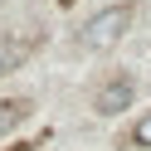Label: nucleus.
<instances>
[{"label": "nucleus", "mask_w": 151, "mask_h": 151, "mask_svg": "<svg viewBox=\"0 0 151 151\" xmlns=\"http://www.w3.org/2000/svg\"><path fill=\"white\" fill-rule=\"evenodd\" d=\"M132 137H137V141H141V146H151V112H146V117H141V122H137V132H132Z\"/></svg>", "instance_id": "39448f33"}, {"label": "nucleus", "mask_w": 151, "mask_h": 151, "mask_svg": "<svg viewBox=\"0 0 151 151\" xmlns=\"http://www.w3.org/2000/svg\"><path fill=\"white\" fill-rule=\"evenodd\" d=\"M127 24H132V5L98 10V15L78 29V44H83V49H107V44H117L122 34H127Z\"/></svg>", "instance_id": "f257e3e1"}, {"label": "nucleus", "mask_w": 151, "mask_h": 151, "mask_svg": "<svg viewBox=\"0 0 151 151\" xmlns=\"http://www.w3.org/2000/svg\"><path fill=\"white\" fill-rule=\"evenodd\" d=\"M132 98H137V88H132V78H112L98 88V98H93V107L102 112V117H117L122 107H132Z\"/></svg>", "instance_id": "f03ea898"}, {"label": "nucleus", "mask_w": 151, "mask_h": 151, "mask_svg": "<svg viewBox=\"0 0 151 151\" xmlns=\"http://www.w3.org/2000/svg\"><path fill=\"white\" fill-rule=\"evenodd\" d=\"M29 117V98H0V137H10Z\"/></svg>", "instance_id": "7ed1b4c3"}, {"label": "nucleus", "mask_w": 151, "mask_h": 151, "mask_svg": "<svg viewBox=\"0 0 151 151\" xmlns=\"http://www.w3.org/2000/svg\"><path fill=\"white\" fill-rule=\"evenodd\" d=\"M24 54H29V44H15V39H5V44H0V73H10L15 63L24 59Z\"/></svg>", "instance_id": "20e7f679"}]
</instances>
